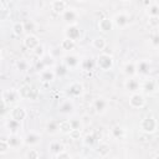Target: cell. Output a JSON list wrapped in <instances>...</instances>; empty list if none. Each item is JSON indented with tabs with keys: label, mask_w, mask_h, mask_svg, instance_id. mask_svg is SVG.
Wrapping results in <instances>:
<instances>
[{
	"label": "cell",
	"mask_w": 159,
	"mask_h": 159,
	"mask_svg": "<svg viewBox=\"0 0 159 159\" xmlns=\"http://www.w3.org/2000/svg\"><path fill=\"white\" fill-rule=\"evenodd\" d=\"M53 158H56V159H70L71 158V154L68 152H66V149H63V150L58 152L57 154H55Z\"/></svg>",
	"instance_id": "obj_34"
},
{
	"label": "cell",
	"mask_w": 159,
	"mask_h": 159,
	"mask_svg": "<svg viewBox=\"0 0 159 159\" xmlns=\"http://www.w3.org/2000/svg\"><path fill=\"white\" fill-rule=\"evenodd\" d=\"M55 78V72L52 70H42L40 73V80L42 82H51Z\"/></svg>",
	"instance_id": "obj_17"
},
{
	"label": "cell",
	"mask_w": 159,
	"mask_h": 159,
	"mask_svg": "<svg viewBox=\"0 0 159 159\" xmlns=\"http://www.w3.org/2000/svg\"><path fill=\"white\" fill-rule=\"evenodd\" d=\"M25 27H24V24L22 22H15L14 26H12V31L15 35H21L24 32Z\"/></svg>",
	"instance_id": "obj_32"
},
{
	"label": "cell",
	"mask_w": 159,
	"mask_h": 159,
	"mask_svg": "<svg viewBox=\"0 0 159 159\" xmlns=\"http://www.w3.org/2000/svg\"><path fill=\"white\" fill-rule=\"evenodd\" d=\"M144 103H145V99H144L143 94H140V93L134 92V93L130 96V98H129V104H130L133 108H142V107L144 106Z\"/></svg>",
	"instance_id": "obj_6"
},
{
	"label": "cell",
	"mask_w": 159,
	"mask_h": 159,
	"mask_svg": "<svg viewBox=\"0 0 159 159\" xmlns=\"http://www.w3.org/2000/svg\"><path fill=\"white\" fill-rule=\"evenodd\" d=\"M16 66H17V68H19V70H21V71H25V70H26V67H27L26 62H25V61H22V60H20V61L16 63Z\"/></svg>",
	"instance_id": "obj_43"
},
{
	"label": "cell",
	"mask_w": 159,
	"mask_h": 159,
	"mask_svg": "<svg viewBox=\"0 0 159 159\" xmlns=\"http://www.w3.org/2000/svg\"><path fill=\"white\" fill-rule=\"evenodd\" d=\"M41 140H42V139H41V135H40L39 133H36V132H30V133H27V134L25 135V138H24V144L32 147V145L40 144Z\"/></svg>",
	"instance_id": "obj_3"
},
{
	"label": "cell",
	"mask_w": 159,
	"mask_h": 159,
	"mask_svg": "<svg viewBox=\"0 0 159 159\" xmlns=\"http://www.w3.org/2000/svg\"><path fill=\"white\" fill-rule=\"evenodd\" d=\"M96 153H97L101 158H106V157H108L109 153H111V147H109L107 143H101V144L97 147Z\"/></svg>",
	"instance_id": "obj_14"
},
{
	"label": "cell",
	"mask_w": 159,
	"mask_h": 159,
	"mask_svg": "<svg viewBox=\"0 0 159 159\" xmlns=\"http://www.w3.org/2000/svg\"><path fill=\"white\" fill-rule=\"evenodd\" d=\"M140 84H139V81L135 80V78H129L125 81V88L130 92H137L139 89Z\"/></svg>",
	"instance_id": "obj_15"
},
{
	"label": "cell",
	"mask_w": 159,
	"mask_h": 159,
	"mask_svg": "<svg viewBox=\"0 0 159 159\" xmlns=\"http://www.w3.org/2000/svg\"><path fill=\"white\" fill-rule=\"evenodd\" d=\"M78 62L80 61H78L77 56H67V57H65V63H66L67 67L73 68V67H76L78 65Z\"/></svg>",
	"instance_id": "obj_26"
},
{
	"label": "cell",
	"mask_w": 159,
	"mask_h": 159,
	"mask_svg": "<svg viewBox=\"0 0 159 159\" xmlns=\"http://www.w3.org/2000/svg\"><path fill=\"white\" fill-rule=\"evenodd\" d=\"M97 65L102 70H109L113 66V58L107 53H101L97 58Z\"/></svg>",
	"instance_id": "obj_2"
},
{
	"label": "cell",
	"mask_w": 159,
	"mask_h": 159,
	"mask_svg": "<svg viewBox=\"0 0 159 159\" xmlns=\"http://www.w3.org/2000/svg\"><path fill=\"white\" fill-rule=\"evenodd\" d=\"M6 128L10 130L11 134H15V133H17L20 130L21 125H20V122H17V120H15V119L11 118L10 120L6 122Z\"/></svg>",
	"instance_id": "obj_16"
},
{
	"label": "cell",
	"mask_w": 159,
	"mask_h": 159,
	"mask_svg": "<svg viewBox=\"0 0 159 159\" xmlns=\"http://www.w3.org/2000/svg\"><path fill=\"white\" fill-rule=\"evenodd\" d=\"M39 43H40V42H39V40H37V37H36L35 35H27V36L25 37V40H24V45H25L27 48H30V50H34Z\"/></svg>",
	"instance_id": "obj_13"
},
{
	"label": "cell",
	"mask_w": 159,
	"mask_h": 159,
	"mask_svg": "<svg viewBox=\"0 0 159 159\" xmlns=\"http://www.w3.org/2000/svg\"><path fill=\"white\" fill-rule=\"evenodd\" d=\"M157 128H158V122L152 116H148V117L143 118V120L140 122V129H142V132H144L147 134L154 133L157 130Z\"/></svg>",
	"instance_id": "obj_1"
},
{
	"label": "cell",
	"mask_w": 159,
	"mask_h": 159,
	"mask_svg": "<svg viewBox=\"0 0 159 159\" xmlns=\"http://www.w3.org/2000/svg\"><path fill=\"white\" fill-rule=\"evenodd\" d=\"M153 43H154V46H158V36L157 35L153 37Z\"/></svg>",
	"instance_id": "obj_45"
},
{
	"label": "cell",
	"mask_w": 159,
	"mask_h": 159,
	"mask_svg": "<svg viewBox=\"0 0 159 159\" xmlns=\"http://www.w3.org/2000/svg\"><path fill=\"white\" fill-rule=\"evenodd\" d=\"M129 22V16L125 12H119L114 16V24L118 27H125Z\"/></svg>",
	"instance_id": "obj_8"
},
{
	"label": "cell",
	"mask_w": 159,
	"mask_h": 159,
	"mask_svg": "<svg viewBox=\"0 0 159 159\" xmlns=\"http://www.w3.org/2000/svg\"><path fill=\"white\" fill-rule=\"evenodd\" d=\"M92 46L96 48V50H103L106 47V41L103 37H97L92 41Z\"/></svg>",
	"instance_id": "obj_27"
},
{
	"label": "cell",
	"mask_w": 159,
	"mask_h": 159,
	"mask_svg": "<svg viewBox=\"0 0 159 159\" xmlns=\"http://www.w3.org/2000/svg\"><path fill=\"white\" fill-rule=\"evenodd\" d=\"M62 15H63V20H66V21H68V22L75 21L76 17H77V12H76L73 9H66V10L62 12Z\"/></svg>",
	"instance_id": "obj_23"
},
{
	"label": "cell",
	"mask_w": 159,
	"mask_h": 159,
	"mask_svg": "<svg viewBox=\"0 0 159 159\" xmlns=\"http://www.w3.org/2000/svg\"><path fill=\"white\" fill-rule=\"evenodd\" d=\"M92 67H93V63H92L91 58H84L82 61V68H83V71H91Z\"/></svg>",
	"instance_id": "obj_36"
},
{
	"label": "cell",
	"mask_w": 159,
	"mask_h": 159,
	"mask_svg": "<svg viewBox=\"0 0 159 159\" xmlns=\"http://www.w3.org/2000/svg\"><path fill=\"white\" fill-rule=\"evenodd\" d=\"M34 51H35V53L37 55V56H41V55H43V47H42V45H37L35 48H34Z\"/></svg>",
	"instance_id": "obj_41"
},
{
	"label": "cell",
	"mask_w": 159,
	"mask_h": 159,
	"mask_svg": "<svg viewBox=\"0 0 159 159\" xmlns=\"http://www.w3.org/2000/svg\"><path fill=\"white\" fill-rule=\"evenodd\" d=\"M11 118L17 120V122H21L26 118V111L21 107H15L12 111H11Z\"/></svg>",
	"instance_id": "obj_10"
},
{
	"label": "cell",
	"mask_w": 159,
	"mask_h": 159,
	"mask_svg": "<svg viewBox=\"0 0 159 159\" xmlns=\"http://www.w3.org/2000/svg\"><path fill=\"white\" fill-rule=\"evenodd\" d=\"M46 130H47L50 134H55V133L58 130V123L55 122V120H51V122L46 125Z\"/></svg>",
	"instance_id": "obj_30"
},
{
	"label": "cell",
	"mask_w": 159,
	"mask_h": 159,
	"mask_svg": "<svg viewBox=\"0 0 159 159\" xmlns=\"http://www.w3.org/2000/svg\"><path fill=\"white\" fill-rule=\"evenodd\" d=\"M72 109H73V104L71 101H65L60 107V111L62 113H70V112H72Z\"/></svg>",
	"instance_id": "obj_29"
},
{
	"label": "cell",
	"mask_w": 159,
	"mask_h": 159,
	"mask_svg": "<svg viewBox=\"0 0 159 159\" xmlns=\"http://www.w3.org/2000/svg\"><path fill=\"white\" fill-rule=\"evenodd\" d=\"M48 149H50V152L55 155V154H57L58 152L63 150V149H65V147H63V144H62V143H60V142L55 140V142H51V143H50Z\"/></svg>",
	"instance_id": "obj_24"
},
{
	"label": "cell",
	"mask_w": 159,
	"mask_h": 159,
	"mask_svg": "<svg viewBox=\"0 0 159 159\" xmlns=\"http://www.w3.org/2000/svg\"><path fill=\"white\" fill-rule=\"evenodd\" d=\"M0 61H1V52H0Z\"/></svg>",
	"instance_id": "obj_48"
},
{
	"label": "cell",
	"mask_w": 159,
	"mask_h": 159,
	"mask_svg": "<svg viewBox=\"0 0 159 159\" xmlns=\"http://www.w3.org/2000/svg\"><path fill=\"white\" fill-rule=\"evenodd\" d=\"M68 135L71 137V139L77 140V139H80V137H81V129H71V132L68 133Z\"/></svg>",
	"instance_id": "obj_38"
},
{
	"label": "cell",
	"mask_w": 159,
	"mask_h": 159,
	"mask_svg": "<svg viewBox=\"0 0 159 159\" xmlns=\"http://www.w3.org/2000/svg\"><path fill=\"white\" fill-rule=\"evenodd\" d=\"M143 88H144L147 92H149V93L155 92V89H157V81H155L154 78H148V80L144 82Z\"/></svg>",
	"instance_id": "obj_22"
},
{
	"label": "cell",
	"mask_w": 159,
	"mask_h": 159,
	"mask_svg": "<svg viewBox=\"0 0 159 159\" xmlns=\"http://www.w3.org/2000/svg\"><path fill=\"white\" fill-rule=\"evenodd\" d=\"M5 107H6V103H5V101L1 98V99H0V112H2V111L5 109Z\"/></svg>",
	"instance_id": "obj_44"
},
{
	"label": "cell",
	"mask_w": 159,
	"mask_h": 159,
	"mask_svg": "<svg viewBox=\"0 0 159 159\" xmlns=\"http://www.w3.org/2000/svg\"><path fill=\"white\" fill-rule=\"evenodd\" d=\"M124 72L127 73V75H129V76H132V75H134L137 71H135V65L134 63H127L125 65V67H124Z\"/></svg>",
	"instance_id": "obj_33"
},
{
	"label": "cell",
	"mask_w": 159,
	"mask_h": 159,
	"mask_svg": "<svg viewBox=\"0 0 159 159\" xmlns=\"http://www.w3.org/2000/svg\"><path fill=\"white\" fill-rule=\"evenodd\" d=\"M51 9L56 14H62L66 10V2L62 0H53L51 4Z\"/></svg>",
	"instance_id": "obj_12"
},
{
	"label": "cell",
	"mask_w": 159,
	"mask_h": 159,
	"mask_svg": "<svg viewBox=\"0 0 159 159\" xmlns=\"http://www.w3.org/2000/svg\"><path fill=\"white\" fill-rule=\"evenodd\" d=\"M75 47V41L73 40H71V39H65L62 42H61V48L62 50H65V51H70V50H72Z\"/></svg>",
	"instance_id": "obj_28"
},
{
	"label": "cell",
	"mask_w": 159,
	"mask_h": 159,
	"mask_svg": "<svg viewBox=\"0 0 159 159\" xmlns=\"http://www.w3.org/2000/svg\"><path fill=\"white\" fill-rule=\"evenodd\" d=\"M66 36H67V39H71V40H76V39H78V36H80V30H78V27H77V25H75V24H71L70 26H67L66 27Z\"/></svg>",
	"instance_id": "obj_9"
},
{
	"label": "cell",
	"mask_w": 159,
	"mask_h": 159,
	"mask_svg": "<svg viewBox=\"0 0 159 159\" xmlns=\"http://www.w3.org/2000/svg\"><path fill=\"white\" fill-rule=\"evenodd\" d=\"M122 1H124V2H127V1H130V0H122Z\"/></svg>",
	"instance_id": "obj_46"
},
{
	"label": "cell",
	"mask_w": 159,
	"mask_h": 159,
	"mask_svg": "<svg viewBox=\"0 0 159 159\" xmlns=\"http://www.w3.org/2000/svg\"><path fill=\"white\" fill-rule=\"evenodd\" d=\"M108 107V101L106 98H97L93 102V108L97 113H104Z\"/></svg>",
	"instance_id": "obj_7"
},
{
	"label": "cell",
	"mask_w": 159,
	"mask_h": 159,
	"mask_svg": "<svg viewBox=\"0 0 159 159\" xmlns=\"http://www.w3.org/2000/svg\"><path fill=\"white\" fill-rule=\"evenodd\" d=\"M148 14H149V16H158V14H159L158 6L157 5H153L152 7H149L148 9Z\"/></svg>",
	"instance_id": "obj_39"
},
{
	"label": "cell",
	"mask_w": 159,
	"mask_h": 159,
	"mask_svg": "<svg viewBox=\"0 0 159 159\" xmlns=\"http://www.w3.org/2000/svg\"><path fill=\"white\" fill-rule=\"evenodd\" d=\"M19 98H20L19 92H15V91H11V89H7V91L2 92V99L5 101L6 104H14L19 101Z\"/></svg>",
	"instance_id": "obj_4"
},
{
	"label": "cell",
	"mask_w": 159,
	"mask_h": 159,
	"mask_svg": "<svg viewBox=\"0 0 159 159\" xmlns=\"http://www.w3.org/2000/svg\"><path fill=\"white\" fill-rule=\"evenodd\" d=\"M77 1H86V0H77Z\"/></svg>",
	"instance_id": "obj_47"
},
{
	"label": "cell",
	"mask_w": 159,
	"mask_h": 159,
	"mask_svg": "<svg viewBox=\"0 0 159 159\" xmlns=\"http://www.w3.org/2000/svg\"><path fill=\"white\" fill-rule=\"evenodd\" d=\"M70 123H71L72 129H81V125H82L81 120H70Z\"/></svg>",
	"instance_id": "obj_40"
},
{
	"label": "cell",
	"mask_w": 159,
	"mask_h": 159,
	"mask_svg": "<svg viewBox=\"0 0 159 159\" xmlns=\"http://www.w3.org/2000/svg\"><path fill=\"white\" fill-rule=\"evenodd\" d=\"M9 16V11L6 9H0V20H6Z\"/></svg>",
	"instance_id": "obj_42"
},
{
	"label": "cell",
	"mask_w": 159,
	"mask_h": 159,
	"mask_svg": "<svg viewBox=\"0 0 159 159\" xmlns=\"http://www.w3.org/2000/svg\"><path fill=\"white\" fill-rule=\"evenodd\" d=\"M10 150V145L7 140H0V154H6Z\"/></svg>",
	"instance_id": "obj_35"
},
{
	"label": "cell",
	"mask_w": 159,
	"mask_h": 159,
	"mask_svg": "<svg viewBox=\"0 0 159 159\" xmlns=\"http://www.w3.org/2000/svg\"><path fill=\"white\" fill-rule=\"evenodd\" d=\"M7 143H9V145H10V149L17 150L20 147L24 145V138L20 137L17 133H15V134H11V135L9 137Z\"/></svg>",
	"instance_id": "obj_5"
},
{
	"label": "cell",
	"mask_w": 159,
	"mask_h": 159,
	"mask_svg": "<svg viewBox=\"0 0 159 159\" xmlns=\"http://www.w3.org/2000/svg\"><path fill=\"white\" fill-rule=\"evenodd\" d=\"M96 142V138H94V135L93 134H87L86 137H84V139H83V143L86 144V145H92L93 143Z\"/></svg>",
	"instance_id": "obj_37"
},
{
	"label": "cell",
	"mask_w": 159,
	"mask_h": 159,
	"mask_svg": "<svg viewBox=\"0 0 159 159\" xmlns=\"http://www.w3.org/2000/svg\"><path fill=\"white\" fill-rule=\"evenodd\" d=\"M71 129H72V127H71L70 120H63V122H61L58 124V130L61 133H63V134H68L71 132Z\"/></svg>",
	"instance_id": "obj_25"
},
{
	"label": "cell",
	"mask_w": 159,
	"mask_h": 159,
	"mask_svg": "<svg viewBox=\"0 0 159 159\" xmlns=\"http://www.w3.org/2000/svg\"><path fill=\"white\" fill-rule=\"evenodd\" d=\"M40 152L37 150V149H29L27 152H26V154H25V157L27 158V159H37V158H40Z\"/></svg>",
	"instance_id": "obj_31"
},
{
	"label": "cell",
	"mask_w": 159,
	"mask_h": 159,
	"mask_svg": "<svg viewBox=\"0 0 159 159\" xmlns=\"http://www.w3.org/2000/svg\"><path fill=\"white\" fill-rule=\"evenodd\" d=\"M149 62L148 61H140V62H138L137 65H135V71L137 72H139V73H142V75H145V73H148L149 72Z\"/></svg>",
	"instance_id": "obj_21"
},
{
	"label": "cell",
	"mask_w": 159,
	"mask_h": 159,
	"mask_svg": "<svg viewBox=\"0 0 159 159\" xmlns=\"http://www.w3.org/2000/svg\"><path fill=\"white\" fill-rule=\"evenodd\" d=\"M98 27H99L101 31H109L113 27V22L109 19H102L98 22Z\"/></svg>",
	"instance_id": "obj_20"
},
{
	"label": "cell",
	"mask_w": 159,
	"mask_h": 159,
	"mask_svg": "<svg viewBox=\"0 0 159 159\" xmlns=\"http://www.w3.org/2000/svg\"><path fill=\"white\" fill-rule=\"evenodd\" d=\"M83 92V86L80 82H73L70 87H68V94L72 97H77Z\"/></svg>",
	"instance_id": "obj_11"
},
{
	"label": "cell",
	"mask_w": 159,
	"mask_h": 159,
	"mask_svg": "<svg viewBox=\"0 0 159 159\" xmlns=\"http://www.w3.org/2000/svg\"><path fill=\"white\" fill-rule=\"evenodd\" d=\"M111 134H112V137L116 138V139H122V138H124V135H125V130H124L122 127H119V125H114V127L111 129Z\"/></svg>",
	"instance_id": "obj_19"
},
{
	"label": "cell",
	"mask_w": 159,
	"mask_h": 159,
	"mask_svg": "<svg viewBox=\"0 0 159 159\" xmlns=\"http://www.w3.org/2000/svg\"><path fill=\"white\" fill-rule=\"evenodd\" d=\"M32 91H34V89L31 88L30 84H24V86L20 87V89H19V94H20L21 98H31Z\"/></svg>",
	"instance_id": "obj_18"
}]
</instances>
